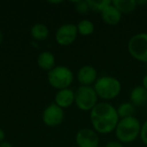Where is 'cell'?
Returning a JSON list of instances; mask_svg holds the SVG:
<instances>
[{"label":"cell","mask_w":147,"mask_h":147,"mask_svg":"<svg viewBox=\"0 0 147 147\" xmlns=\"http://www.w3.org/2000/svg\"><path fill=\"white\" fill-rule=\"evenodd\" d=\"M93 88L98 98L105 101H110L115 99L121 94V83L115 77L104 75L97 78Z\"/></svg>","instance_id":"3"},{"label":"cell","mask_w":147,"mask_h":147,"mask_svg":"<svg viewBox=\"0 0 147 147\" xmlns=\"http://www.w3.org/2000/svg\"><path fill=\"white\" fill-rule=\"evenodd\" d=\"M127 50L134 59L147 64V33L134 34L128 40Z\"/></svg>","instance_id":"6"},{"label":"cell","mask_w":147,"mask_h":147,"mask_svg":"<svg viewBox=\"0 0 147 147\" xmlns=\"http://www.w3.org/2000/svg\"><path fill=\"white\" fill-rule=\"evenodd\" d=\"M55 104L61 109H66L75 103V91L67 88L59 90L55 95Z\"/></svg>","instance_id":"11"},{"label":"cell","mask_w":147,"mask_h":147,"mask_svg":"<svg viewBox=\"0 0 147 147\" xmlns=\"http://www.w3.org/2000/svg\"><path fill=\"white\" fill-rule=\"evenodd\" d=\"M90 121L98 134H109L115 132L120 121L116 108L107 102H98L90 112Z\"/></svg>","instance_id":"1"},{"label":"cell","mask_w":147,"mask_h":147,"mask_svg":"<svg viewBox=\"0 0 147 147\" xmlns=\"http://www.w3.org/2000/svg\"><path fill=\"white\" fill-rule=\"evenodd\" d=\"M78 147H99V134L92 128H82L78 131L75 137Z\"/></svg>","instance_id":"9"},{"label":"cell","mask_w":147,"mask_h":147,"mask_svg":"<svg viewBox=\"0 0 147 147\" xmlns=\"http://www.w3.org/2000/svg\"><path fill=\"white\" fill-rule=\"evenodd\" d=\"M47 79L51 86L60 90L69 88L74 80V74L69 67L59 65L48 71Z\"/></svg>","instance_id":"4"},{"label":"cell","mask_w":147,"mask_h":147,"mask_svg":"<svg viewBox=\"0 0 147 147\" xmlns=\"http://www.w3.org/2000/svg\"><path fill=\"white\" fill-rule=\"evenodd\" d=\"M101 16L104 23L114 26L120 23L122 14L111 3L101 12Z\"/></svg>","instance_id":"12"},{"label":"cell","mask_w":147,"mask_h":147,"mask_svg":"<svg viewBox=\"0 0 147 147\" xmlns=\"http://www.w3.org/2000/svg\"><path fill=\"white\" fill-rule=\"evenodd\" d=\"M37 64L44 71H51L55 66L54 55L50 52H42L37 58Z\"/></svg>","instance_id":"14"},{"label":"cell","mask_w":147,"mask_h":147,"mask_svg":"<svg viewBox=\"0 0 147 147\" xmlns=\"http://www.w3.org/2000/svg\"><path fill=\"white\" fill-rule=\"evenodd\" d=\"M112 4L122 15L133 12L138 6L136 0H113Z\"/></svg>","instance_id":"15"},{"label":"cell","mask_w":147,"mask_h":147,"mask_svg":"<svg viewBox=\"0 0 147 147\" xmlns=\"http://www.w3.org/2000/svg\"><path fill=\"white\" fill-rule=\"evenodd\" d=\"M142 123L135 116L120 119L115 134L117 141L121 144H130L135 141L140 135Z\"/></svg>","instance_id":"2"},{"label":"cell","mask_w":147,"mask_h":147,"mask_svg":"<svg viewBox=\"0 0 147 147\" xmlns=\"http://www.w3.org/2000/svg\"><path fill=\"white\" fill-rule=\"evenodd\" d=\"M106 147H125L123 144H121V142L117 141V140H112L109 141Z\"/></svg>","instance_id":"22"},{"label":"cell","mask_w":147,"mask_h":147,"mask_svg":"<svg viewBox=\"0 0 147 147\" xmlns=\"http://www.w3.org/2000/svg\"><path fill=\"white\" fill-rule=\"evenodd\" d=\"M98 78L96 69L90 65H83L77 73V79L80 86H93Z\"/></svg>","instance_id":"10"},{"label":"cell","mask_w":147,"mask_h":147,"mask_svg":"<svg viewBox=\"0 0 147 147\" xmlns=\"http://www.w3.org/2000/svg\"><path fill=\"white\" fill-rule=\"evenodd\" d=\"M48 3H53V4H56V3H61L62 1H49Z\"/></svg>","instance_id":"27"},{"label":"cell","mask_w":147,"mask_h":147,"mask_svg":"<svg viewBox=\"0 0 147 147\" xmlns=\"http://www.w3.org/2000/svg\"><path fill=\"white\" fill-rule=\"evenodd\" d=\"M140 138L142 143L147 146V120L145 121L144 123H142Z\"/></svg>","instance_id":"21"},{"label":"cell","mask_w":147,"mask_h":147,"mask_svg":"<svg viewBox=\"0 0 147 147\" xmlns=\"http://www.w3.org/2000/svg\"><path fill=\"white\" fill-rule=\"evenodd\" d=\"M146 114H147V103H146Z\"/></svg>","instance_id":"29"},{"label":"cell","mask_w":147,"mask_h":147,"mask_svg":"<svg viewBox=\"0 0 147 147\" xmlns=\"http://www.w3.org/2000/svg\"><path fill=\"white\" fill-rule=\"evenodd\" d=\"M78 34L77 25L73 23H65L57 29L55 39L57 43L60 46H69L76 40Z\"/></svg>","instance_id":"7"},{"label":"cell","mask_w":147,"mask_h":147,"mask_svg":"<svg viewBox=\"0 0 147 147\" xmlns=\"http://www.w3.org/2000/svg\"><path fill=\"white\" fill-rule=\"evenodd\" d=\"M136 1H137V4L140 6H144L147 4V0H136Z\"/></svg>","instance_id":"26"},{"label":"cell","mask_w":147,"mask_h":147,"mask_svg":"<svg viewBox=\"0 0 147 147\" xmlns=\"http://www.w3.org/2000/svg\"><path fill=\"white\" fill-rule=\"evenodd\" d=\"M141 85L147 90V73L143 77V78H142V84Z\"/></svg>","instance_id":"23"},{"label":"cell","mask_w":147,"mask_h":147,"mask_svg":"<svg viewBox=\"0 0 147 147\" xmlns=\"http://www.w3.org/2000/svg\"><path fill=\"white\" fill-rule=\"evenodd\" d=\"M31 35L36 40H44L49 35V30L47 27L42 23H37L31 28Z\"/></svg>","instance_id":"17"},{"label":"cell","mask_w":147,"mask_h":147,"mask_svg":"<svg viewBox=\"0 0 147 147\" xmlns=\"http://www.w3.org/2000/svg\"><path fill=\"white\" fill-rule=\"evenodd\" d=\"M0 147H13V146H12V145H11L10 143H9V142H7V141H3V142L0 143Z\"/></svg>","instance_id":"25"},{"label":"cell","mask_w":147,"mask_h":147,"mask_svg":"<svg viewBox=\"0 0 147 147\" xmlns=\"http://www.w3.org/2000/svg\"><path fill=\"white\" fill-rule=\"evenodd\" d=\"M2 41H3V34H2V32L0 31V44L2 43Z\"/></svg>","instance_id":"28"},{"label":"cell","mask_w":147,"mask_h":147,"mask_svg":"<svg viewBox=\"0 0 147 147\" xmlns=\"http://www.w3.org/2000/svg\"><path fill=\"white\" fill-rule=\"evenodd\" d=\"M75 3V9L78 14L81 15H84L86 14L90 9L89 6V3L87 1H84V0H78V1H75L73 2Z\"/></svg>","instance_id":"20"},{"label":"cell","mask_w":147,"mask_h":147,"mask_svg":"<svg viewBox=\"0 0 147 147\" xmlns=\"http://www.w3.org/2000/svg\"><path fill=\"white\" fill-rule=\"evenodd\" d=\"M90 9L97 11V12H102L105 8H107L109 4L112 3V1L110 0H102V1H96V0H87Z\"/></svg>","instance_id":"19"},{"label":"cell","mask_w":147,"mask_h":147,"mask_svg":"<svg viewBox=\"0 0 147 147\" xmlns=\"http://www.w3.org/2000/svg\"><path fill=\"white\" fill-rule=\"evenodd\" d=\"M116 110L120 119L132 117L135 114V106L130 102H124L116 108Z\"/></svg>","instance_id":"18"},{"label":"cell","mask_w":147,"mask_h":147,"mask_svg":"<svg viewBox=\"0 0 147 147\" xmlns=\"http://www.w3.org/2000/svg\"><path fill=\"white\" fill-rule=\"evenodd\" d=\"M93 86H80L75 91V104L82 111L90 112L98 103Z\"/></svg>","instance_id":"5"},{"label":"cell","mask_w":147,"mask_h":147,"mask_svg":"<svg viewBox=\"0 0 147 147\" xmlns=\"http://www.w3.org/2000/svg\"><path fill=\"white\" fill-rule=\"evenodd\" d=\"M146 67H147V64H146Z\"/></svg>","instance_id":"30"},{"label":"cell","mask_w":147,"mask_h":147,"mask_svg":"<svg viewBox=\"0 0 147 147\" xmlns=\"http://www.w3.org/2000/svg\"><path fill=\"white\" fill-rule=\"evenodd\" d=\"M129 99L135 107L145 106L147 103V90L142 85L135 86L130 92Z\"/></svg>","instance_id":"13"},{"label":"cell","mask_w":147,"mask_h":147,"mask_svg":"<svg viewBox=\"0 0 147 147\" xmlns=\"http://www.w3.org/2000/svg\"><path fill=\"white\" fill-rule=\"evenodd\" d=\"M4 138H5V134H4V132H3V130L0 128V143L3 142Z\"/></svg>","instance_id":"24"},{"label":"cell","mask_w":147,"mask_h":147,"mask_svg":"<svg viewBox=\"0 0 147 147\" xmlns=\"http://www.w3.org/2000/svg\"><path fill=\"white\" fill-rule=\"evenodd\" d=\"M78 33L82 36H90L95 31V24L90 19H83L77 24Z\"/></svg>","instance_id":"16"},{"label":"cell","mask_w":147,"mask_h":147,"mask_svg":"<svg viewBox=\"0 0 147 147\" xmlns=\"http://www.w3.org/2000/svg\"><path fill=\"white\" fill-rule=\"evenodd\" d=\"M65 118V113L63 109L56 105L55 103H52L47 106L42 115L43 122L51 127H54L59 126Z\"/></svg>","instance_id":"8"}]
</instances>
